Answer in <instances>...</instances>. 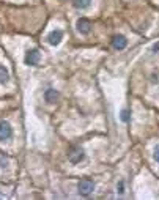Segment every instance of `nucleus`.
I'll list each match as a JSON object with an SVG mask.
<instances>
[{"label":"nucleus","instance_id":"nucleus-4","mask_svg":"<svg viewBox=\"0 0 159 200\" xmlns=\"http://www.w3.org/2000/svg\"><path fill=\"white\" fill-rule=\"evenodd\" d=\"M77 30L82 33V35H87V33H90V30H91V22L87 19V17H80L79 20H77Z\"/></svg>","mask_w":159,"mask_h":200},{"label":"nucleus","instance_id":"nucleus-1","mask_svg":"<svg viewBox=\"0 0 159 200\" xmlns=\"http://www.w3.org/2000/svg\"><path fill=\"white\" fill-rule=\"evenodd\" d=\"M77 188H79V194L87 197V196H90V194L93 192L95 184H93L91 180H87V178H85V180H80V181H79V186H77Z\"/></svg>","mask_w":159,"mask_h":200},{"label":"nucleus","instance_id":"nucleus-9","mask_svg":"<svg viewBox=\"0 0 159 200\" xmlns=\"http://www.w3.org/2000/svg\"><path fill=\"white\" fill-rule=\"evenodd\" d=\"M90 3H91V0H73V6L77 9H85L90 6Z\"/></svg>","mask_w":159,"mask_h":200},{"label":"nucleus","instance_id":"nucleus-11","mask_svg":"<svg viewBox=\"0 0 159 200\" xmlns=\"http://www.w3.org/2000/svg\"><path fill=\"white\" fill-rule=\"evenodd\" d=\"M121 120L123 121H129V110H121Z\"/></svg>","mask_w":159,"mask_h":200},{"label":"nucleus","instance_id":"nucleus-7","mask_svg":"<svg viewBox=\"0 0 159 200\" xmlns=\"http://www.w3.org/2000/svg\"><path fill=\"white\" fill-rule=\"evenodd\" d=\"M84 159V151L80 150V148H76L73 153H69V161L73 162V164H77V162H80Z\"/></svg>","mask_w":159,"mask_h":200},{"label":"nucleus","instance_id":"nucleus-12","mask_svg":"<svg viewBox=\"0 0 159 200\" xmlns=\"http://www.w3.org/2000/svg\"><path fill=\"white\" fill-rule=\"evenodd\" d=\"M155 159H156V162H159V145H156V148H155Z\"/></svg>","mask_w":159,"mask_h":200},{"label":"nucleus","instance_id":"nucleus-5","mask_svg":"<svg viewBox=\"0 0 159 200\" xmlns=\"http://www.w3.org/2000/svg\"><path fill=\"white\" fill-rule=\"evenodd\" d=\"M61 38H63V32H61V30H54V32H50V33H49L47 41H49V44L57 46V44H60Z\"/></svg>","mask_w":159,"mask_h":200},{"label":"nucleus","instance_id":"nucleus-8","mask_svg":"<svg viewBox=\"0 0 159 200\" xmlns=\"http://www.w3.org/2000/svg\"><path fill=\"white\" fill-rule=\"evenodd\" d=\"M57 98H58V91H55L54 88H49V90L44 93V99H46V102H49V104H54V102L57 101Z\"/></svg>","mask_w":159,"mask_h":200},{"label":"nucleus","instance_id":"nucleus-6","mask_svg":"<svg viewBox=\"0 0 159 200\" xmlns=\"http://www.w3.org/2000/svg\"><path fill=\"white\" fill-rule=\"evenodd\" d=\"M112 44H114V47H115V49L121 50V49H125V47H126L128 39H126L123 35H115V36H114V39H112Z\"/></svg>","mask_w":159,"mask_h":200},{"label":"nucleus","instance_id":"nucleus-13","mask_svg":"<svg viewBox=\"0 0 159 200\" xmlns=\"http://www.w3.org/2000/svg\"><path fill=\"white\" fill-rule=\"evenodd\" d=\"M153 50H155V52H156V50H159V43H158V44H155V47H153Z\"/></svg>","mask_w":159,"mask_h":200},{"label":"nucleus","instance_id":"nucleus-10","mask_svg":"<svg viewBox=\"0 0 159 200\" xmlns=\"http://www.w3.org/2000/svg\"><path fill=\"white\" fill-rule=\"evenodd\" d=\"M8 71H6V68L3 66V65H0V84H5V82H8Z\"/></svg>","mask_w":159,"mask_h":200},{"label":"nucleus","instance_id":"nucleus-3","mask_svg":"<svg viewBox=\"0 0 159 200\" xmlns=\"http://www.w3.org/2000/svg\"><path fill=\"white\" fill-rule=\"evenodd\" d=\"M13 136V129L8 121H0V140H8Z\"/></svg>","mask_w":159,"mask_h":200},{"label":"nucleus","instance_id":"nucleus-2","mask_svg":"<svg viewBox=\"0 0 159 200\" xmlns=\"http://www.w3.org/2000/svg\"><path fill=\"white\" fill-rule=\"evenodd\" d=\"M38 61H39V50H38V49L28 50L27 55H25V63L30 65V66H36Z\"/></svg>","mask_w":159,"mask_h":200}]
</instances>
